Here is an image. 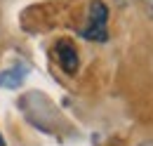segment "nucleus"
<instances>
[{
  "mask_svg": "<svg viewBox=\"0 0 153 146\" xmlns=\"http://www.w3.org/2000/svg\"><path fill=\"white\" fill-rule=\"evenodd\" d=\"M24 75H26V69L17 64V66H12L10 71L0 73V85H5V87H17L21 80H24Z\"/></svg>",
  "mask_w": 153,
  "mask_h": 146,
  "instance_id": "nucleus-3",
  "label": "nucleus"
},
{
  "mask_svg": "<svg viewBox=\"0 0 153 146\" xmlns=\"http://www.w3.org/2000/svg\"><path fill=\"white\" fill-rule=\"evenodd\" d=\"M0 146H5V139H2V137H0Z\"/></svg>",
  "mask_w": 153,
  "mask_h": 146,
  "instance_id": "nucleus-6",
  "label": "nucleus"
},
{
  "mask_svg": "<svg viewBox=\"0 0 153 146\" xmlns=\"http://www.w3.org/2000/svg\"><path fill=\"white\" fill-rule=\"evenodd\" d=\"M139 146H153V142H144V144H139Z\"/></svg>",
  "mask_w": 153,
  "mask_h": 146,
  "instance_id": "nucleus-5",
  "label": "nucleus"
},
{
  "mask_svg": "<svg viewBox=\"0 0 153 146\" xmlns=\"http://www.w3.org/2000/svg\"><path fill=\"white\" fill-rule=\"evenodd\" d=\"M108 10L101 0H94L90 5V14H87V26L82 28V36L87 40H94V42H104L108 38Z\"/></svg>",
  "mask_w": 153,
  "mask_h": 146,
  "instance_id": "nucleus-1",
  "label": "nucleus"
},
{
  "mask_svg": "<svg viewBox=\"0 0 153 146\" xmlns=\"http://www.w3.org/2000/svg\"><path fill=\"white\" fill-rule=\"evenodd\" d=\"M57 59L61 64V69L66 73H76L78 69V52L71 42H59L57 45Z\"/></svg>",
  "mask_w": 153,
  "mask_h": 146,
  "instance_id": "nucleus-2",
  "label": "nucleus"
},
{
  "mask_svg": "<svg viewBox=\"0 0 153 146\" xmlns=\"http://www.w3.org/2000/svg\"><path fill=\"white\" fill-rule=\"evenodd\" d=\"M144 5H146V12L153 17V0H144Z\"/></svg>",
  "mask_w": 153,
  "mask_h": 146,
  "instance_id": "nucleus-4",
  "label": "nucleus"
}]
</instances>
